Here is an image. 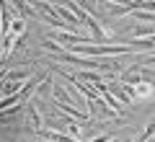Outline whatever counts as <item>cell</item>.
I'll list each match as a JSON object with an SVG mask.
<instances>
[{"instance_id": "obj_1", "label": "cell", "mask_w": 155, "mask_h": 142, "mask_svg": "<svg viewBox=\"0 0 155 142\" xmlns=\"http://www.w3.org/2000/svg\"><path fill=\"white\" fill-rule=\"evenodd\" d=\"M134 47H129V44H122V47H106V44H98V47H70L72 54H78V52H83V54H93V57H109V54H127V52H132ZM137 52V49H134Z\"/></svg>"}, {"instance_id": "obj_3", "label": "cell", "mask_w": 155, "mask_h": 142, "mask_svg": "<svg viewBox=\"0 0 155 142\" xmlns=\"http://www.w3.org/2000/svg\"><path fill=\"white\" fill-rule=\"evenodd\" d=\"M137 36H155V26L153 28H137Z\"/></svg>"}, {"instance_id": "obj_2", "label": "cell", "mask_w": 155, "mask_h": 142, "mask_svg": "<svg viewBox=\"0 0 155 142\" xmlns=\"http://www.w3.org/2000/svg\"><path fill=\"white\" fill-rule=\"evenodd\" d=\"M127 93H129L132 101H145V98H150V96L155 93V83H137L134 88H127Z\"/></svg>"}]
</instances>
